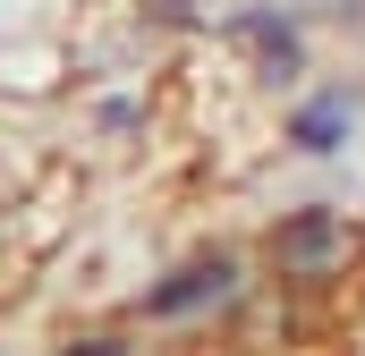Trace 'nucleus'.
Here are the masks:
<instances>
[{
    "label": "nucleus",
    "mask_w": 365,
    "mask_h": 356,
    "mask_svg": "<svg viewBox=\"0 0 365 356\" xmlns=\"http://www.w3.org/2000/svg\"><path fill=\"white\" fill-rule=\"evenodd\" d=\"M349 255H357V229H349L340 212H297V221L272 238V263L297 271V280H323V271H340Z\"/></svg>",
    "instance_id": "1"
},
{
    "label": "nucleus",
    "mask_w": 365,
    "mask_h": 356,
    "mask_svg": "<svg viewBox=\"0 0 365 356\" xmlns=\"http://www.w3.org/2000/svg\"><path fill=\"white\" fill-rule=\"evenodd\" d=\"M230 288V263H195V271H179L162 297H153V314H179V305H195V297H221Z\"/></svg>",
    "instance_id": "2"
},
{
    "label": "nucleus",
    "mask_w": 365,
    "mask_h": 356,
    "mask_svg": "<svg viewBox=\"0 0 365 356\" xmlns=\"http://www.w3.org/2000/svg\"><path fill=\"white\" fill-rule=\"evenodd\" d=\"M331 136H340V102H314V110L297 119V145H314V153H331Z\"/></svg>",
    "instance_id": "3"
}]
</instances>
